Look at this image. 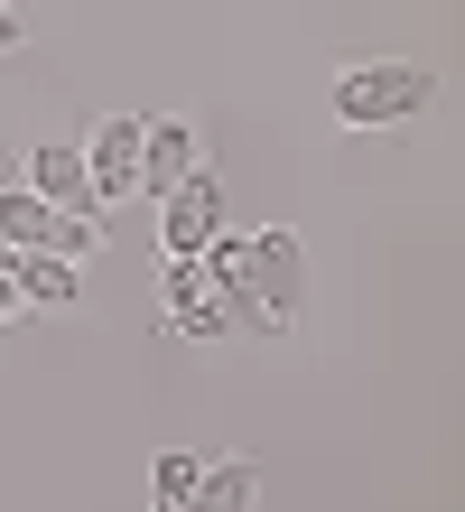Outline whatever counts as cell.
<instances>
[{"instance_id":"8992f818","label":"cell","mask_w":465,"mask_h":512,"mask_svg":"<svg viewBox=\"0 0 465 512\" xmlns=\"http://www.w3.org/2000/svg\"><path fill=\"white\" fill-rule=\"evenodd\" d=\"M159 308H168V326L186 345H224L233 326H224V298L205 289V261H168L159 270Z\"/></svg>"},{"instance_id":"4fadbf2b","label":"cell","mask_w":465,"mask_h":512,"mask_svg":"<svg viewBox=\"0 0 465 512\" xmlns=\"http://www.w3.org/2000/svg\"><path fill=\"white\" fill-rule=\"evenodd\" d=\"M10 47H28V10H19V0H0V56H10Z\"/></svg>"},{"instance_id":"6da1fadb","label":"cell","mask_w":465,"mask_h":512,"mask_svg":"<svg viewBox=\"0 0 465 512\" xmlns=\"http://www.w3.org/2000/svg\"><path fill=\"white\" fill-rule=\"evenodd\" d=\"M438 103V75L428 66H345L335 75V131H400V122H419V112Z\"/></svg>"},{"instance_id":"3957f363","label":"cell","mask_w":465,"mask_h":512,"mask_svg":"<svg viewBox=\"0 0 465 512\" xmlns=\"http://www.w3.org/2000/svg\"><path fill=\"white\" fill-rule=\"evenodd\" d=\"M214 233H224V177L196 168V177H177V187L159 196V252L168 261H196Z\"/></svg>"},{"instance_id":"8fae6325","label":"cell","mask_w":465,"mask_h":512,"mask_svg":"<svg viewBox=\"0 0 465 512\" xmlns=\"http://www.w3.org/2000/svg\"><path fill=\"white\" fill-rule=\"evenodd\" d=\"M196 466H205V457L159 447V457H149V512H186V494H196Z\"/></svg>"},{"instance_id":"52a82bcc","label":"cell","mask_w":465,"mask_h":512,"mask_svg":"<svg viewBox=\"0 0 465 512\" xmlns=\"http://www.w3.org/2000/svg\"><path fill=\"white\" fill-rule=\"evenodd\" d=\"M205 168V131L186 122V112H168V122H140V196H168L177 177Z\"/></svg>"},{"instance_id":"7a4b0ae2","label":"cell","mask_w":465,"mask_h":512,"mask_svg":"<svg viewBox=\"0 0 465 512\" xmlns=\"http://www.w3.org/2000/svg\"><path fill=\"white\" fill-rule=\"evenodd\" d=\"M242 243H252V298H261L270 336L298 326V308H307V243L289 224H261V233H242Z\"/></svg>"},{"instance_id":"5b68a950","label":"cell","mask_w":465,"mask_h":512,"mask_svg":"<svg viewBox=\"0 0 465 512\" xmlns=\"http://www.w3.org/2000/svg\"><path fill=\"white\" fill-rule=\"evenodd\" d=\"M19 187L47 196L56 215H103V205H93V177H84V140H38L19 159Z\"/></svg>"},{"instance_id":"9a60e30c","label":"cell","mask_w":465,"mask_h":512,"mask_svg":"<svg viewBox=\"0 0 465 512\" xmlns=\"http://www.w3.org/2000/svg\"><path fill=\"white\" fill-rule=\"evenodd\" d=\"M0 261H10V243H0Z\"/></svg>"},{"instance_id":"9c48e42d","label":"cell","mask_w":465,"mask_h":512,"mask_svg":"<svg viewBox=\"0 0 465 512\" xmlns=\"http://www.w3.org/2000/svg\"><path fill=\"white\" fill-rule=\"evenodd\" d=\"M252 503H261V466H252V457H205V466H196L186 512H252Z\"/></svg>"},{"instance_id":"30bf717a","label":"cell","mask_w":465,"mask_h":512,"mask_svg":"<svg viewBox=\"0 0 465 512\" xmlns=\"http://www.w3.org/2000/svg\"><path fill=\"white\" fill-rule=\"evenodd\" d=\"M47 233H56V205L28 196L19 177H0V243L10 252H47Z\"/></svg>"},{"instance_id":"ba28073f","label":"cell","mask_w":465,"mask_h":512,"mask_svg":"<svg viewBox=\"0 0 465 512\" xmlns=\"http://www.w3.org/2000/svg\"><path fill=\"white\" fill-rule=\"evenodd\" d=\"M0 270H10L19 308H75V298H84V270H75V261H56V252H10Z\"/></svg>"},{"instance_id":"277c9868","label":"cell","mask_w":465,"mask_h":512,"mask_svg":"<svg viewBox=\"0 0 465 512\" xmlns=\"http://www.w3.org/2000/svg\"><path fill=\"white\" fill-rule=\"evenodd\" d=\"M84 177H93V205H121L140 196V112H103L84 140Z\"/></svg>"},{"instance_id":"5bb4252c","label":"cell","mask_w":465,"mask_h":512,"mask_svg":"<svg viewBox=\"0 0 465 512\" xmlns=\"http://www.w3.org/2000/svg\"><path fill=\"white\" fill-rule=\"evenodd\" d=\"M19 317V289H10V270H0V326H10Z\"/></svg>"},{"instance_id":"7c38bea8","label":"cell","mask_w":465,"mask_h":512,"mask_svg":"<svg viewBox=\"0 0 465 512\" xmlns=\"http://www.w3.org/2000/svg\"><path fill=\"white\" fill-rule=\"evenodd\" d=\"M47 252H56V261H75V270H84V261H103V215H56Z\"/></svg>"}]
</instances>
